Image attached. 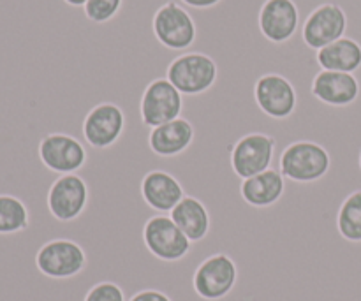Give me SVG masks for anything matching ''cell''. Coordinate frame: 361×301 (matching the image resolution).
<instances>
[{
	"label": "cell",
	"mask_w": 361,
	"mask_h": 301,
	"mask_svg": "<svg viewBox=\"0 0 361 301\" xmlns=\"http://www.w3.org/2000/svg\"><path fill=\"white\" fill-rule=\"evenodd\" d=\"M141 197L157 215H169L185 197V192L175 176L161 169H154L141 182Z\"/></svg>",
	"instance_id": "cell-14"
},
{
	"label": "cell",
	"mask_w": 361,
	"mask_h": 301,
	"mask_svg": "<svg viewBox=\"0 0 361 301\" xmlns=\"http://www.w3.org/2000/svg\"><path fill=\"white\" fill-rule=\"evenodd\" d=\"M192 140V123L180 116V118L164 123V125L154 127L150 130L148 143H150L152 152L159 157H176L190 147Z\"/></svg>",
	"instance_id": "cell-16"
},
{
	"label": "cell",
	"mask_w": 361,
	"mask_h": 301,
	"mask_svg": "<svg viewBox=\"0 0 361 301\" xmlns=\"http://www.w3.org/2000/svg\"><path fill=\"white\" fill-rule=\"evenodd\" d=\"M130 301H171L164 293L161 291H141L136 296H133Z\"/></svg>",
	"instance_id": "cell-25"
},
{
	"label": "cell",
	"mask_w": 361,
	"mask_h": 301,
	"mask_svg": "<svg viewBox=\"0 0 361 301\" xmlns=\"http://www.w3.org/2000/svg\"><path fill=\"white\" fill-rule=\"evenodd\" d=\"M238 277L236 264L224 254L212 256L194 275L196 293L204 300H221L233 291Z\"/></svg>",
	"instance_id": "cell-13"
},
{
	"label": "cell",
	"mask_w": 361,
	"mask_h": 301,
	"mask_svg": "<svg viewBox=\"0 0 361 301\" xmlns=\"http://www.w3.org/2000/svg\"><path fill=\"white\" fill-rule=\"evenodd\" d=\"M85 301H126V296H123V291L116 284L102 282V284H97L88 293Z\"/></svg>",
	"instance_id": "cell-23"
},
{
	"label": "cell",
	"mask_w": 361,
	"mask_h": 301,
	"mask_svg": "<svg viewBox=\"0 0 361 301\" xmlns=\"http://www.w3.org/2000/svg\"><path fill=\"white\" fill-rule=\"evenodd\" d=\"M87 264V256L76 242L51 240L37 250L35 266L42 275L56 281L76 277Z\"/></svg>",
	"instance_id": "cell-5"
},
{
	"label": "cell",
	"mask_w": 361,
	"mask_h": 301,
	"mask_svg": "<svg viewBox=\"0 0 361 301\" xmlns=\"http://www.w3.org/2000/svg\"><path fill=\"white\" fill-rule=\"evenodd\" d=\"M275 157V140L267 134H249L236 143L231 166L242 180L267 171Z\"/></svg>",
	"instance_id": "cell-12"
},
{
	"label": "cell",
	"mask_w": 361,
	"mask_h": 301,
	"mask_svg": "<svg viewBox=\"0 0 361 301\" xmlns=\"http://www.w3.org/2000/svg\"><path fill=\"white\" fill-rule=\"evenodd\" d=\"M30 224V211L20 197L0 194V236H13Z\"/></svg>",
	"instance_id": "cell-20"
},
{
	"label": "cell",
	"mask_w": 361,
	"mask_h": 301,
	"mask_svg": "<svg viewBox=\"0 0 361 301\" xmlns=\"http://www.w3.org/2000/svg\"><path fill=\"white\" fill-rule=\"evenodd\" d=\"M152 32L159 44L175 53L189 51L197 39L196 20L178 0H169L155 11Z\"/></svg>",
	"instance_id": "cell-1"
},
{
	"label": "cell",
	"mask_w": 361,
	"mask_h": 301,
	"mask_svg": "<svg viewBox=\"0 0 361 301\" xmlns=\"http://www.w3.org/2000/svg\"><path fill=\"white\" fill-rule=\"evenodd\" d=\"M254 99L256 104L270 118H288L295 113L298 104L296 88L291 81L282 74H263L254 85Z\"/></svg>",
	"instance_id": "cell-8"
},
{
	"label": "cell",
	"mask_w": 361,
	"mask_h": 301,
	"mask_svg": "<svg viewBox=\"0 0 361 301\" xmlns=\"http://www.w3.org/2000/svg\"><path fill=\"white\" fill-rule=\"evenodd\" d=\"M63 4H67L69 7H76V9H83V6L87 4V0H62Z\"/></svg>",
	"instance_id": "cell-26"
},
{
	"label": "cell",
	"mask_w": 361,
	"mask_h": 301,
	"mask_svg": "<svg viewBox=\"0 0 361 301\" xmlns=\"http://www.w3.org/2000/svg\"><path fill=\"white\" fill-rule=\"evenodd\" d=\"M39 161L53 175L78 173L87 162V150L81 141L67 134H49L39 143Z\"/></svg>",
	"instance_id": "cell-6"
},
{
	"label": "cell",
	"mask_w": 361,
	"mask_h": 301,
	"mask_svg": "<svg viewBox=\"0 0 361 301\" xmlns=\"http://www.w3.org/2000/svg\"><path fill=\"white\" fill-rule=\"evenodd\" d=\"M145 243L155 257L162 261H178L189 254L190 242L169 215H155L143 231Z\"/></svg>",
	"instance_id": "cell-7"
},
{
	"label": "cell",
	"mask_w": 361,
	"mask_h": 301,
	"mask_svg": "<svg viewBox=\"0 0 361 301\" xmlns=\"http://www.w3.org/2000/svg\"><path fill=\"white\" fill-rule=\"evenodd\" d=\"M126 129V113L111 102H104L92 109L83 122L85 143L92 148H108L120 140Z\"/></svg>",
	"instance_id": "cell-11"
},
{
	"label": "cell",
	"mask_w": 361,
	"mask_h": 301,
	"mask_svg": "<svg viewBox=\"0 0 361 301\" xmlns=\"http://www.w3.org/2000/svg\"><path fill=\"white\" fill-rule=\"evenodd\" d=\"M123 7V0H87L83 14L90 23L106 25L115 20Z\"/></svg>",
	"instance_id": "cell-22"
},
{
	"label": "cell",
	"mask_w": 361,
	"mask_h": 301,
	"mask_svg": "<svg viewBox=\"0 0 361 301\" xmlns=\"http://www.w3.org/2000/svg\"><path fill=\"white\" fill-rule=\"evenodd\" d=\"M257 25L271 44H286L300 32V9L295 0H264Z\"/></svg>",
	"instance_id": "cell-9"
},
{
	"label": "cell",
	"mask_w": 361,
	"mask_h": 301,
	"mask_svg": "<svg viewBox=\"0 0 361 301\" xmlns=\"http://www.w3.org/2000/svg\"><path fill=\"white\" fill-rule=\"evenodd\" d=\"M312 95L323 104L344 108L358 99L360 83L351 73L321 70L312 81Z\"/></svg>",
	"instance_id": "cell-15"
},
{
	"label": "cell",
	"mask_w": 361,
	"mask_h": 301,
	"mask_svg": "<svg viewBox=\"0 0 361 301\" xmlns=\"http://www.w3.org/2000/svg\"><path fill=\"white\" fill-rule=\"evenodd\" d=\"M317 63L323 70L355 74L361 67V44L351 37H342L316 51Z\"/></svg>",
	"instance_id": "cell-18"
},
{
	"label": "cell",
	"mask_w": 361,
	"mask_h": 301,
	"mask_svg": "<svg viewBox=\"0 0 361 301\" xmlns=\"http://www.w3.org/2000/svg\"><path fill=\"white\" fill-rule=\"evenodd\" d=\"M330 169V155L314 141L289 145L279 161V171L296 183H314Z\"/></svg>",
	"instance_id": "cell-2"
},
{
	"label": "cell",
	"mask_w": 361,
	"mask_h": 301,
	"mask_svg": "<svg viewBox=\"0 0 361 301\" xmlns=\"http://www.w3.org/2000/svg\"><path fill=\"white\" fill-rule=\"evenodd\" d=\"M169 217L192 243L201 242L210 231V214H208L207 207L196 197H183L173 208Z\"/></svg>",
	"instance_id": "cell-19"
},
{
	"label": "cell",
	"mask_w": 361,
	"mask_h": 301,
	"mask_svg": "<svg viewBox=\"0 0 361 301\" xmlns=\"http://www.w3.org/2000/svg\"><path fill=\"white\" fill-rule=\"evenodd\" d=\"M338 231L345 240L361 242V190L351 194L338 211Z\"/></svg>",
	"instance_id": "cell-21"
},
{
	"label": "cell",
	"mask_w": 361,
	"mask_h": 301,
	"mask_svg": "<svg viewBox=\"0 0 361 301\" xmlns=\"http://www.w3.org/2000/svg\"><path fill=\"white\" fill-rule=\"evenodd\" d=\"M48 210L55 221L71 222L80 217L88 203V187L76 173L62 175L51 183L48 192Z\"/></svg>",
	"instance_id": "cell-10"
},
{
	"label": "cell",
	"mask_w": 361,
	"mask_h": 301,
	"mask_svg": "<svg viewBox=\"0 0 361 301\" xmlns=\"http://www.w3.org/2000/svg\"><path fill=\"white\" fill-rule=\"evenodd\" d=\"M183 111V95L168 78L154 80L141 95L140 116L145 129L152 130L154 127L164 125L180 118Z\"/></svg>",
	"instance_id": "cell-3"
},
{
	"label": "cell",
	"mask_w": 361,
	"mask_h": 301,
	"mask_svg": "<svg viewBox=\"0 0 361 301\" xmlns=\"http://www.w3.org/2000/svg\"><path fill=\"white\" fill-rule=\"evenodd\" d=\"M182 6H185L187 9H196V11H208L217 7L222 0H178Z\"/></svg>",
	"instance_id": "cell-24"
},
{
	"label": "cell",
	"mask_w": 361,
	"mask_h": 301,
	"mask_svg": "<svg viewBox=\"0 0 361 301\" xmlns=\"http://www.w3.org/2000/svg\"><path fill=\"white\" fill-rule=\"evenodd\" d=\"M286 190V178L279 169H267V171L254 175L243 180L242 197L254 208H267L277 203Z\"/></svg>",
	"instance_id": "cell-17"
},
{
	"label": "cell",
	"mask_w": 361,
	"mask_h": 301,
	"mask_svg": "<svg viewBox=\"0 0 361 301\" xmlns=\"http://www.w3.org/2000/svg\"><path fill=\"white\" fill-rule=\"evenodd\" d=\"M360 166H361V157H360Z\"/></svg>",
	"instance_id": "cell-27"
},
{
	"label": "cell",
	"mask_w": 361,
	"mask_h": 301,
	"mask_svg": "<svg viewBox=\"0 0 361 301\" xmlns=\"http://www.w3.org/2000/svg\"><path fill=\"white\" fill-rule=\"evenodd\" d=\"M300 30L307 48L319 51L344 37L348 32V14L337 4H321L307 16Z\"/></svg>",
	"instance_id": "cell-4"
}]
</instances>
